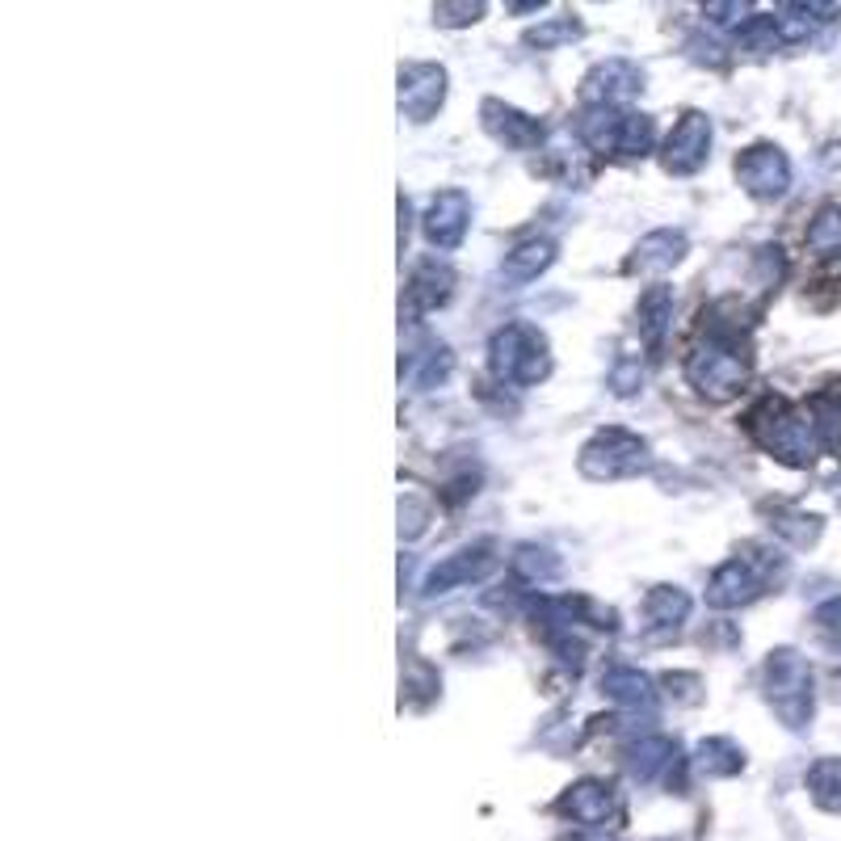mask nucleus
I'll return each instance as SVG.
<instances>
[{
	"label": "nucleus",
	"instance_id": "obj_1",
	"mask_svg": "<svg viewBox=\"0 0 841 841\" xmlns=\"http://www.w3.org/2000/svg\"><path fill=\"white\" fill-rule=\"evenodd\" d=\"M778 577H783V560H778V551H770L762 543H749L745 556H736L724 568H715V577L707 585V602L715 610L749 606L753 598H762V589L770 581H778Z\"/></svg>",
	"mask_w": 841,
	"mask_h": 841
},
{
	"label": "nucleus",
	"instance_id": "obj_2",
	"mask_svg": "<svg viewBox=\"0 0 841 841\" xmlns=\"http://www.w3.org/2000/svg\"><path fill=\"white\" fill-rule=\"evenodd\" d=\"M686 379L707 400H732L749 379V354L741 350V337L707 333V345H699L686 362Z\"/></svg>",
	"mask_w": 841,
	"mask_h": 841
},
{
	"label": "nucleus",
	"instance_id": "obj_3",
	"mask_svg": "<svg viewBox=\"0 0 841 841\" xmlns=\"http://www.w3.org/2000/svg\"><path fill=\"white\" fill-rule=\"evenodd\" d=\"M551 358H547V341L535 324H505L492 337V375L509 387H535L539 379H547Z\"/></svg>",
	"mask_w": 841,
	"mask_h": 841
},
{
	"label": "nucleus",
	"instance_id": "obj_4",
	"mask_svg": "<svg viewBox=\"0 0 841 841\" xmlns=\"http://www.w3.org/2000/svg\"><path fill=\"white\" fill-rule=\"evenodd\" d=\"M766 699L774 711L783 715L787 728H804L812 715V673L804 665V656L783 648L766 661Z\"/></svg>",
	"mask_w": 841,
	"mask_h": 841
},
{
	"label": "nucleus",
	"instance_id": "obj_5",
	"mask_svg": "<svg viewBox=\"0 0 841 841\" xmlns=\"http://www.w3.org/2000/svg\"><path fill=\"white\" fill-rule=\"evenodd\" d=\"M648 467V442L635 438L631 429H602L581 450V471L589 480H623Z\"/></svg>",
	"mask_w": 841,
	"mask_h": 841
},
{
	"label": "nucleus",
	"instance_id": "obj_6",
	"mask_svg": "<svg viewBox=\"0 0 841 841\" xmlns=\"http://www.w3.org/2000/svg\"><path fill=\"white\" fill-rule=\"evenodd\" d=\"M707 152H711V118L699 110H686L673 135L665 139V169L673 177H690L707 164Z\"/></svg>",
	"mask_w": 841,
	"mask_h": 841
},
{
	"label": "nucleus",
	"instance_id": "obj_7",
	"mask_svg": "<svg viewBox=\"0 0 841 841\" xmlns=\"http://www.w3.org/2000/svg\"><path fill=\"white\" fill-rule=\"evenodd\" d=\"M497 572V556H492V547H467V551H455V556H446L438 568H429V577L421 585V598H442V593L459 589V585H476L484 577Z\"/></svg>",
	"mask_w": 841,
	"mask_h": 841
},
{
	"label": "nucleus",
	"instance_id": "obj_8",
	"mask_svg": "<svg viewBox=\"0 0 841 841\" xmlns=\"http://www.w3.org/2000/svg\"><path fill=\"white\" fill-rule=\"evenodd\" d=\"M736 177H741V186L753 198H778L791 186V164L778 148H770V143H757V148L736 156Z\"/></svg>",
	"mask_w": 841,
	"mask_h": 841
},
{
	"label": "nucleus",
	"instance_id": "obj_9",
	"mask_svg": "<svg viewBox=\"0 0 841 841\" xmlns=\"http://www.w3.org/2000/svg\"><path fill=\"white\" fill-rule=\"evenodd\" d=\"M446 97V72L438 64H404L400 68V110L413 122H429Z\"/></svg>",
	"mask_w": 841,
	"mask_h": 841
},
{
	"label": "nucleus",
	"instance_id": "obj_10",
	"mask_svg": "<svg viewBox=\"0 0 841 841\" xmlns=\"http://www.w3.org/2000/svg\"><path fill=\"white\" fill-rule=\"evenodd\" d=\"M425 240L434 249H459L463 236H467V223H471V207H467V194L459 190H442L425 211Z\"/></svg>",
	"mask_w": 841,
	"mask_h": 841
},
{
	"label": "nucleus",
	"instance_id": "obj_11",
	"mask_svg": "<svg viewBox=\"0 0 841 841\" xmlns=\"http://www.w3.org/2000/svg\"><path fill=\"white\" fill-rule=\"evenodd\" d=\"M640 89H644V72L635 68L631 59H606V64H598L585 76L581 97L589 106H619V101H627Z\"/></svg>",
	"mask_w": 841,
	"mask_h": 841
},
{
	"label": "nucleus",
	"instance_id": "obj_12",
	"mask_svg": "<svg viewBox=\"0 0 841 841\" xmlns=\"http://www.w3.org/2000/svg\"><path fill=\"white\" fill-rule=\"evenodd\" d=\"M480 114H484V131L497 139V143H505V148L526 152V148H539V143H543L539 118H530V114H522L514 106H505V101H484Z\"/></svg>",
	"mask_w": 841,
	"mask_h": 841
},
{
	"label": "nucleus",
	"instance_id": "obj_13",
	"mask_svg": "<svg viewBox=\"0 0 841 841\" xmlns=\"http://www.w3.org/2000/svg\"><path fill=\"white\" fill-rule=\"evenodd\" d=\"M450 291H455V274L446 270L442 261H425L421 270L413 274V282H408V320H417L425 312H434V307H442L450 299Z\"/></svg>",
	"mask_w": 841,
	"mask_h": 841
},
{
	"label": "nucleus",
	"instance_id": "obj_14",
	"mask_svg": "<svg viewBox=\"0 0 841 841\" xmlns=\"http://www.w3.org/2000/svg\"><path fill=\"white\" fill-rule=\"evenodd\" d=\"M682 253H686V236L682 232H673V228L648 232L640 244H635V257L627 261V270L661 274V270H673V265L682 261Z\"/></svg>",
	"mask_w": 841,
	"mask_h": 841
},
{
	"label": "nucleus",
	"instance_id": "obj_15",
	"mask_svg": "<svg viewBox=\"0 0 841 841\" xmlns=\"http://www.w3.org/2000/svg\"><path fill=\"white\" fill-rule=\"evenodd\" d=\"M635 316H640V337L656 350L669 333V320H673V291L669 286H652V291H644Z\"/></svg>",
	"mask_w": 841,
	"mask_h": 841
},
{
	"label": "nucleus",
	"instance_id": "obj_16",
	"mask_svg": "<svg viewBox=\"0 0 841 841\" xmlns=\"http://www.w3.org/2000/svg\"><path fill=\"white\" fill-rule=\"evenodd\" d=\"M602 690L606 699H614L619 707H652V682L644 678L640 669L631 665H614L602 673Z\"/></svg>",
	"mask_w": 841,
	"mask_h": 841
},
{
	"label": "nucleus",
	"instance_id": "obj_17",
	"mask_svg": "<svg viewBox=\"0 0 841 841\" xmlns=\"http://www.w3.org/2000/svg\"><path fill=\"white\" fill-rule=\"evenodd\" d=\"M551 261H556V244H551V240H526V244H518V249L505 257L501 278H509V282H535Z\"/></svg>",
	"mask_w": 841,
	"mask_h": 841
},
{
	"label": "nucleus",
	"instance_id": "obj_18",
	"mask_svg": "<svg viewBox=\"0 0 841 841\" xmlns=\"http://www.w3.org/2000/svg\"><path fill=\"white\" fill-rule=\"evenodd\" d=\"M673 762H678V745L665 741V736H644L631 749V770L640 778H656L661 770H673Z\"/></svg>",
	"mask_w": 841,
	"mask_h": 841
},
{
	"label": "nucleus",
	"instance_id": "obj_19",
	"mask_svg": "<svg viewBox=\"0 0 841 841\" xmlns=\"http://www.w3.org/2000/svg\"><path fill=\"white\" fill-rule=\"evenodd\" d=\"M644 614L652 623H661V627H678L690 614V598L682 589H673V585H656L644 598Z\"/></svg>",
	"mask_w": 841,
	"mask_h": 841
},
{
	"label": "nucleus",
	"instance_id": "obj_20",
	"mask_svg": "<svg viewBox=\"0 0 841 841\" xmlns=\"http://www.w3.org/2000/svg\"><path fill=\"white\" fill-rule=\"evenodd\" d=\"M564 812H572L577 820H606L610 812V791L602 783H581L572 787V795L564 799Z\"/></svg>",
	"mask_w": 841,
	"mask_h": 841
},
{
	"label": "nucleus",
	"instance_id": "obj_21",
	"mask_svg": "<svg viewBox=\"0 0 841 841\" xmlns=\"http://www.w3.org/2000/svg\"><path fill=\"white\" fill-rule=\"evenodd\" d=\"M514 572L522 581H551L560 572V560L551 556L547 547H535V543H526V547H518V556H514Z\"/></svg>",
	"mask_w": 841,
	"mask_h": 841
},
{
	"label": "nucleus",
	"instance_id": "obj_22",
	"mask_svg": "<svg viewBox=\"0 0 841 841\" xmlns=\"http://www.w3.org/2000/svg\"><path fill=\"white\" fill-rule=\"evenodd\" d=\"M572 38H581V22L577 17H551V22L535 26L526 34V47H539V51H551L560 43H572Z\"/></svg>",
	"mask_w": 841,
	"mask_h": 841
},
{
	"label": "nucleus",
	"instance_id": "obj_23",
	"mask_svg": "<svg viewBox=\"0 0 841 841\" xmlns=\"http://www.w3.org/2000/svg\"><path fill=\"white\" fill-rule=\"evenodd\" d=\"M741 749H736L732 741H703L699 745V770L703 774H736L741 770Z\"/></svg>",
	"mask_w": 841,
	"mask_h": 841
},
{
	"label": "nucleus",
	"instance_id": "obj_24",
	"mask_svg": "<svg viewBox=\"0 0 841 841\" xmlns=\"http://www.w3.org/2000/svg\"><path fill=\"white\" fill-rule=\"evenodd\" d=\"M774 535H783L787 543L795 547H808L816 535H820V522L816 518H804V514H795V509H774Z\"/></svg>",
	"mask_w": 841,
	"mask_h": 841
},
{
	"label": "nucleus",
	"instance_id": "obj_25",
	"mask_svg": "<svg viewBox=\"0 0 841 841\" xmlns=\"http://www.w3.org/2000/svg\"><path fill=\"white\" fill-rule=\"evenodd\" d=\"M808 244L816 253H841V207H825L812 219Z\"/></svg>",
	"mask_w": 841,
	"mask_h": 841
},
{
	"label": "nucleus",
	"instance_id": "obj_26",
	"mask_svg": "<svg viewBox=\"0 0 841 841\" xmlns=\"http://www.w3.org/2000/svg\"><path fill=\"white\" fill-rule=\"evenodd\" d=\"M425 514H429V509L417 497H404L400 501V535L404 539H417L421 530H425Z\"/></svg>",
	"mask_w": 841,
	"mask_h": 841
},
{
	"label": "nucleus",
	"instance_id": "obj_27",
	"mask_svg": "<svg viewBox=\"0 0 841 841\" xmlns=\"http://www.w3.org/2000/svg\"><path fill=\"white\" fill-rule=\"evenodd\" d=\"M644 383V371H640V362H619L614 366V375H610V387H614V396H631L635 387Z\"/></svg>",
	"mask_w": 841,
	"mask_h": 841
},
{
	"label": "nucleus",
	"instance_id": "obj_28",
	"mask_svg": "<svg viewBox=\"0 0 841 841\" xmlns=\"http://www.w3.org/2000/svg\"><path fill=\"white\" fill-rule=\"evenodd\" d=\"M665 686H669L673 699H682V703H699L703 699V694H699V678H694V673H669Z\"/></svg>",
	"mask_w": 841,
	"mask_h": 841
},
{
	"label": "nucleus",
	"instance_id": "obj_29",
	"mask_svg": "<svg viewBox=\"0 0 841 841\" xmlns=\"http://www.w3.org/2000/svg\"><path fill=\"white\" fill-rule=\"evenodd\" d=\"M438 22L442 26H467V22H476V17L484 13V5H438Z\"/></svg>",
	"mask_w": 841,
	"mask_h": 841
}]
</instances>
